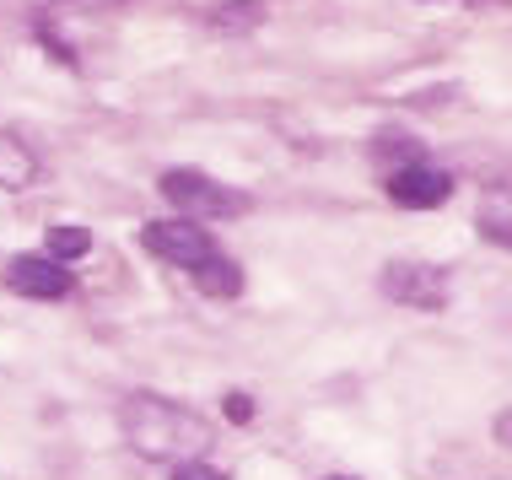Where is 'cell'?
<instances>
[{"label":"cell","mask_w":512,"mask_h":480,"mask_svg":"<svg viewBox=\"0 0 512 480\" xmlns=\"http://www.w3.org/2000/svg\"><path fill=\"white\" fill-rule=\"evenodd\" d=\"M119 432L130 437V448L141 459H200V448H211V421L184 410L178 400H162V394H124L119 405Z\"/></svg>","instance_id":"cell-1"},{"label":"cell","mask_w":512,"mask_h":480,"mask_svg":"<svg viewBox=\"0 0 512 480\" xmlns=\"http://www.w3.org/2000/svg\"><path fill=\"white\" fill-rule=\"evenodd\" d=\"M162 195L184 211V222H211V216H243L248 211L243 189H227L221 178L200 173V168H168L162 173Z\"/></svg>","instance_id":"cell-2"},{"label":"cell","mask_w":512,"mask_h":480,"mask_svg":"<svg viewBox=\"0 0 512 480\" xmlns=\"http://www.w3.org/2000/svg\"><path fill=\"white\" fill-rule=\"evenodd\" d=\"M141 243H146V254H157L162 265H178V270H195L205 265V259H216L221 249H216V238L211 232H200V222H146L141 227Z\"/></svg>","instance_id":"cell-3"},{"label":"cell","mask_w":512,"mask_h":480,"mask_svg":"<svg viewBox=\"0 0 512 480\" xmlns=\"http://www.w3.org/2000/svg\"><path fill=\"white\" fill-rule=\"evenodd\" d=\"M378 286L389 303H405V308H442L448 303V270L426 265V259H394V265H383Z\"/></svg>","instance_id":"cell-4"},{"label":"cell","mask_w":512,"mask_h":480,"mask_svg":"<svg viewBox=\"0 0 512 480\" xmlns=\"http://www.w3.org/2000/svg\"><path fill=\"white\" fill-rule=\"evenodd\" d=\"M76 276L65 265H54L49 254H22L6 265V292L27 297V303H60V297H71Z\"/></svg>","instance_id":"cell-5"},{"label":"cell","mask_w":512,"mask_h":480,"mask_svg":"<svg viewBox=\"0 0 512 480\" xmlns=\"http://www.w3.org/2000/svg\"><path fill=\"white\" fill-rule=\"evenodd\" d=\"M389 200L394 205H405V211H432V205H442L448 200V189H453V178L442 173V168H432V162H421V157H410L405 168H394L389 173Z\"/></svg>","instance_id":"cell-6"},{"label":"cell","mask_w":512,"mask_h":480,"mask_svg":"<svg viewBox=\"0 0 512 480\" xmlns=\"http://www.w3.org/2000/svg\"><path fill=\"white\" fill-rule=\"evenodd\" d=\"M38 178V157L22 135L0 130V189H27Z\"/></svg>","instance_id":"cell-7"},{"label":"cell","mask_w":512,"mask_h":480,"mask_svg":"<svg viewBox=\"0 0 512 480\" xmlns=\"http://www.w3.org/2000/svg\"><path fill=\"white\" fill-rule=\"evenodd\" d=\"M189 281H195L205 297H238V292H243V270L232 265L227 254L205 259V265H200V270H195V276H189Z\"/></svg>","instance_id":"cell-8"},{"label":"cell","mask_w":512,"mask_h":480,"mask_svg":"<svg viewBox=\"0 0 512 480\" xmlns=\"http://www.w3.org/2000/svg\"><path fill=\"white\" fill-rule=\"evenodd\" d=\"M259 22H265V0H221L211 11L216 33H254Z\"/></svg>","instance_id":"cell-9"},{"label":"cell","mask_w":512,"mask_h":480,"mask_svg":"<svg viewBox=\"0 0 512 480\" xmlns=\"http://www.w3.org/2000/svg\"><path fill=\"white\" fill-rule=\"evenodd\" d=\"M87 249H92L87 227H54V232H49V259H54V265H65V259H81Z\"/></svg>","instance_id":"cell-10"},{"label":"cell","mask_w":512,"mask_h":480,"mask_svg":"<svg viewBox=\"0 0 512 480\" xmlns=\"http://www.w3.org/2000/svg\"><path fill=\"white\" fill-rule=\"evenodd\" d=\"M173 480H227V475H221L216 464H205V459H184L173 470Z\"/></svg>","instance_id":"cell-11"},{"label":"cell","mask_w":512,"mask_h":480,"mask_svg":"<svg viewBox=\"0 0 512 480\" xmlns=\"http://www.w3.org/2000/svg\"><path fill=\"white\" fill-rule=\"evenodd\" d=\"M480 227H486L491 243H502V249H507V211H496V216L486 211V216H480Z\"/></svg>","instance_id":"cell-12"},{"label":"cell","mask_w":512,"mask_h":480,"mask_svg":"<svg viewBox=\"0 0 512 480\" xmlns=\"http://www.w3.org/2000/svg\"><path fill=\"white\" fill-rule=\"evenodd\" d=\"M221 405H227V416H232V421H254V400H248V394H227Z\"/></svg>","instance_id":"cell-13"},{"label":"cell","mask_w":512,"mask_h":480,"mask_svg":"<svg viewBox=\"0 0 512 480\" xmlns=\"http://www.w3.org/2000/svg\"><path fill=\"white\" fill-rule=\"evenodd\" d=\"M49 6H65V11H108V6H124V0H49Z\"/></svg>","instance_id":"cell-14"},{"label":"cell","mask_w":512,"mask_h":480,"mask_svg":"<svg viewBox=\"0 0 512 480\" xmlns=\"http://www.w3.org/2000/svg\"><path fill=\"white\" fill-rule=\"evenodd\" d=\"M329 480H351V475H329Z\"/></svg>","instance_id":"cell-15"}]
</instances>
